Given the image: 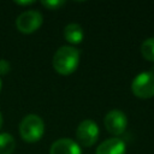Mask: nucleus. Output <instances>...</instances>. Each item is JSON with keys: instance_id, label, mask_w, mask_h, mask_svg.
<instances>
[{"instance_id": "9", "label": "nucleus", "mask_w": 154, "mask_h": 154, "mask_svg": "<svg viewBox=\"0 0 154 154\" xmlns=\"http://www.w3.org/2000/svg\"><path fill=\"white\" fill-rule=\"evenodd\" d=\"M64 37L67 42H70L72 45L81 43L83 41V37H84V32H83L82 26L77 23H69L64 28Z\"/></svg>"}, {"instance_id": "13", "label": "nucleus", "mask_w": 154, "mask_h": 154, "mask_svg": "<svg viewBox=\"0 0 154 154\" xmlns=\"http://www.w3.org/2000/svg\"><path fill=\"white\" fill-rule=\"evenodd\" d=\"M11 70V65L7 60L0 59V75H6Z\"/></svg>"}, {"instance_id": "5", "label": "nucleus", "mask_w": 154, "mask_h": 154, "mask_svg": "<svg viewBox=\"0 0 154 154\" xmlns=\"http://www.w3.org/2000/svg\"><path fill=\"white\" fill-rule=\"evenodd\" d=\"M99 126L97 124L91 119H85L79 123L76 130V136L79 142V144L84 147H91L96 143L99 138Z\"/></svg>"}, {"instance_id": "3", "label": "nucleus", "mask_w": 154, "mask_h": 154, "mask_svg": "<svg viewBox=\"0 0 154 154\" xmlns=\"http://www.w3.org/2000/svg\"><path fill=\"white\" fill-rule=\"evenodd\" d=\"M131 90L135 96L140 99H149L154 96V72L144 71L138 73L132 83Z\"/></svg>"}, {"instance_id": "12", "label": "nucleus", "mask_w": 154, "mask_h": 154, "mask_svg": "<svg viewBox=\"0 0 154 154\" xmlns=\"http://www.w3.org/2000/svg\"><path fill=\"white\" fill-rule=\"evenodd\" d=\"M65 1H59V0H48V1H41V5L45 6L48 10H57L59 6H63Z\"/></svg>"}, {"instance_id": "11", "label": "nucleus", "mask_w": 154, "mask_h": 154, "mask_svg": "<svg viewBox=\"0 0 154 154\" xmlns=\"http://www.w3.org/2000/svg\"><path fill=\"white\" fill-rule=\"evenodd\" d=\"M141 54L142 57L154 63V37H148L146 38L142 45H141Z\"/></svg>"}, {"instance_id": "7", "label": "nucleus", "mask_w": 154, "mask_h": 154, "mask_svg": "<svg viewBox=\"0 0 154 154\" xmlns=\"http://www.w3.org/2000/svg\"><path fill=\"white\" fill-rule=\"evenodd\" d=\"M49 154H81V147L71 138H59L52 143Z\"/></svg>"}, {"instance_id": "6", "label": "nucleus", "mask_w": 154, "mask_h": 154, "mask_svg": "<svg viewBox=\"0 0 154 154\" xmlns=\"http://www.w3.org/2000/svg\"><path fill=\"white\" fill-rule=\"evenodd\" d=\"M103 124L109 134H112L114 136H119L126 130L128 118L123 111L112 109L105 116Z\"/></svg>"}, {"instance_id": "8", "label": "nucleus", "mask_w": 154, "mask_h": 154, "mask_svg": "<svg viewBox=\"0 0 154 154\" xmlns=\"http://www.w3.org/2000/svg\"><path fill=\"white\" fill-rule=\"evenodd\" d=\"M126 146L119 137H111L97 146L95 154H125Z\"/></svg>"}, {"instance_id": "14", "label": "nucleus", "mask_w": 154, "mask_h": 154, "mask_svg": "<svg viewBox=\"0 0 154 154\" xmlns=\"http://www.w3.org/2000/svg\"><path fill=\"white\" fill-rule=\"evenodd\" d=\"M16 4H18V5H23V6H28V5H32V4H35V1H34V0H30V1H16Z\"/></svg>"}, {"instance_id": "1", "label": "nucleus", "mask_w": 154, "mask_h": 154, "mask_svg": "<svg viewBox=\"0 0 154 154\" xmlns=\"http://www.w3.org/2000/svg\"><path fill=\"white\" fill-rule=\"evenodd\" d=\"M52 64L58 73L64 76L71 75L79 64V52L72 46H61L54 53Z\"/></svg>"}, {"instance_id": "16", "label": "nucleus", "mask_w": 154, "mask_h": 154, "mask_svg": "<svg viewBox=\"0 0 154 154\" xmlns=\"http://www.w3.org/2000/svg\"><path fill=\"white\" fill-rule=\"evenodd\" d=\"M1 88H2V79L0 78V90H1Z\"/></svg>"}, {"instance_id": "15", "label": "nucleus", "mask_w": 154, "mask_h": 154, "mask_svg": "<svg viewBox=\"0 0 154 154\" xmlns=\"http://www.w3.org/2000/svg\"><path fill=\"white\" fill-rule=\"evenodd\" d=\"M1 126H2V114L0 112V129H1Z\"/></svg>"}, {"instance_id": "4", "label": "nucleus", "mask_w": 154, "mask_h": 154, "mask_svg": "<svg viewBox=\"0 0 154 154\" xmlns=\"http://www.w3.org/2000/svg\"><path fill=\"white\" fill-rule=\"evenodd\" d=\"M43 22V17L38 11L28 10L22 12L16 19L17 29L23 34H31L36 31Z\"/></svg>"}, {"instance_id": "2", "label": "nucleus", "mask_w": 154, "mask_h": 154, "mask_svg": "<svg viewBox=\"0 0 154 154\" xmlns=\"http://www.w3.org/2000/svg\"><path fill=\"white\" fill-rule=\"evenodd\" d=\"M45 132V123L41 117L37 114L25 116L19 124V135L20 137L29 143L38 141Z\"/></svg>"}, {"instance_id": "10", "label": "nucleus", "mask_w": 154, "mask_h": 154, "mask_svg": "<svg viewBox=\"0 0 154 154\" xmlns=\"http://www.w3.org/2000/svg\"><path fill=\"white\" fill-rule=\"evenodd\" d=\"M16 148V141L8 132L0 134V154H12Z\"/></svg>"}]
</instances>
